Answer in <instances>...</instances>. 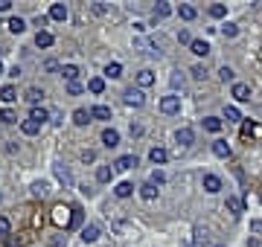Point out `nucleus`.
Segmentation results:
<instances>
[{"mask_svg": "<svg viewBox=\"0 0 262 247\" xmlns=\"http://www.w3.org/2000/svg\"><path fill=\"white\" fill-rule=\"evenodd\" d=\"M152 84H155V73L152 70H140L137 73V87L143 90V87H152Z\"/></svg>", "mask_w": 262, "mask_h": 247, "instance_id": "nucleus-21", "label": "nucleus"}, {"mask_svg": "<svg viewBox=\"0 0 262 247\" xmlns=\"http://www.w3.org/2000/svg\"><path fill=\"white\" fill-rule=\"evenodd\" d=\"M225 210H227L230 215H242V213H245V204H242V198H239V195H227Z\"/></svg>", "mask_w": 262, "mask_h": 247, "instance_id": "nucleus-7", "label": "nucleus"}, {"mask_svg": "<svg viewBox=\"0 0 262 247\" xmlns=\"http://www.w3.org/2000/svg\"><path fill=\"white\" fill-rule=\"evenodd\" d=\"M149 55H163V41L160 38H149Z\"/></svg>", "mask_w": 262, "mask_h": 247, "instance_id": "nucleus-35", "label": "nucleus"}, {"mask_svg": "<svg viewBox=\"0 0 262 247\" xmlns=\"http://www.w3.org/2000/svg\"><path fill=\"white\" fill-rule=\"evenodd\" d=\"M195 236H198V239H195L198 245H207V242H210V239H207V230H201V227H195Z\"/></svg>", "mask_w": 262, "mask_h": 247, "instance_id": "nucleus-49", "label": "nucleus"}, {"mask_svg": "<svg viewBox=\"0 0 262 247\" xmlns=\"http://www.w3.org/2000/svg\"><path fill=\"white\" fill-rule=\"evenodd\" d=\"M227 15V6L225 3H213L210 6V17H225Z\"/></svg>", "mask_w": 262, "mask_h": 247, "instance_id": "nucleus-38", "label": "nucleus"}, {"mask_svg": "<svg viewBox=\"0 0 262 247\" xmlns=\"http://www.w3.org/2000/svg\"><path fill=\"white\" fill-rule=\"evenodd\" d=\"M82 90H85V87H82L79 82H70V84H67V93H70V96H79Z\"/></svg>", "mask_w": 262, "mask_h": 247, "instance_id": "nucleus-46", "label": "nucleus"}, {"mask_svg": "<svg viewBox=\"0 0 262 247\" xmlns=\"http://www.w3.org/2000/svg\"><path fill=\"white\" fill-rule=\"evenodd\" d=\"M210 49H213V47H210L207 41H201V38H195V41H192V47H190V52H192V55H198V58H207V55H210Z\"/></svg>", "mask_w": 262, "mask_h": 247, "instance_id": "nucleus-9", "label": "nucleus"}, {"mask_svg": "<svg viewBox=\"0 0 262 247\" xmlns=\"http://www.w3.org/2000/svg\"><path fill=\"white\" fill-rule=\"evenodd\" d=\"M160 111L163 114H181V96H175V93H169V96H163L160 99Z\"/></svg>", "mask_w": 262, "mask_h": 247, "instance_id": "nucleus-3", "label": "nucleus"}, {"mask_svg": "<svg viewBox=\"0 0 262 247\" xmlns=\"http://www.w3.org/2000/svg\"><path fill=\"white\" fill-rule=\"evenodd\" d=\"M111 175H114V169H111V166H99V169H96V181H99V183H108V181H111Z\"/></svg>", "mask_w": 262, "mask_h": 247, "instance_id": "nucleus-36", "label": "nucleus"}, {"mask_svg": "<svg viewBox=\"0 0 262 247\" xmlns=\"http://www.w3.org/2000/svg\"><path fill=\"white\" fill-rule=\"evenodd\" d=\"M219 32H222V38H227V41H230V38H236V35H239V26H236V23H222V26H219Z\"/></svg>", "mask_w": 262, "mask_h": 247, "instance_id": "nucleus-30", "label": "nucleus"}, {"mask_svg": "<svg viewBox=\"0 0 262 247\" xmlns=\"http://www.w3.org/2000/svg\"><path fill=\"white\" fill-rule=\"evenodd\" d=\"M149 160H152L155 166H163V163L169 160V151H166V148H160V146H155V148L149 151Z\"/></svg>", "mask_w": 262, "mask_h": 247, "instance_id": "nucleus-13", "label": "nucleus"}, {"mask_svg": "<svg viewBox=\"0 0 262 247\" xmlns=\"http://www.w3.org/2000/svg\"><path fill=\"white\" fill-rule=\"evenodd\" d=\"M67 245V236H64V239H52V242H50V247H64Z\"/></svg>", "mask_w": 262, "mask_h": 247, "instance_id": "nucleus-52", "label": "nucleus"}, {"mask_svg": "<svg viewBox=\"0 0 262 247\" xmlns=\"http://www.w3.org/2000/svg\"><path fill=\"white\" fill-rule=\"evenodd\" d=\"M0 76H3V64H0Z\"/></svg>", "mask_w": 262, "mask_h": 247, "instance_id": "nucleus-56", "label": "nucleus"}, {"mask_svg": "<svg viewBox=\"0 0 262 247\" xmlns=\"http://www.w3.org/2000/svg\"><path fill=\"white\" fill-rule=\"evenodd\" d=\"M233 99H236V102H251V84L233 82Z\"/></svg>", "mask_w": 262, "mask_h": 247, "instance_id": "nucleus-6", "label": "nucleus"}, {"mask_svg": "<svg viewBox=\"0 0 262 247\" xmlns=\"http://www.w3.org/2000/svg\"><path fill=\"white\" fill-rule=\"evenodd\" d=\"M149 181H152V183H155V186H163V183H166V175H163V169H155V172H152V178H149Z\"/></svg>", "mask_w": 262, "mask_h": 247, "instance_id": "nucleus-41", "label": "nucleus"}, {"mask_svg": "<svg viewBox=\"0 0 262 247\" xmlns=\"http://www.w3.org/2000/svg\"><path fill=\"white\" fill-rule=\"evenodd\" d=\"M99 239V224H87V227H82V242L85 245H93Z\"/></svg>", "mask_w": 262, "mask_h": 247, "instance_id": "nucleus-14", "label": "nucleus"}, {"mask_svg": "<svg viewBox=\"0 0 262 247\" xmlns=\"http://www.w3.org/2000/svg\"><path fill=\"white\" fill-rule=\"evenodd\" d=\"M93 15H108V3H93Z\"/></svg>", "mask_w": 262, "mask_h": 247, "instance_id": "nucleus-47", "label": "nucleus"}, {"mask_svg": "<svg viewBox=\"0 0 262 247\" xmlns=\"http://www.w3.org/2000/svg\"><path fill=\"white\" fill-rule=\"evenodd\" d=\"M52 221L67 230L70 221H73V207H55V210H52Z\"/></svg>", "mask_w": 262, "mask_h": 247, "instance_id": "nucleus-2", "label": "nucleus"}, {"mask_svg": "<svg viewBox=\"0 0 262 247\" xmlns=\"http://www.w3.org/2000/svg\"><path fill=\"white\" fill-rule=\"evenodd\" d=\"M190 73H192V79H195V82H204V79H207V67H204V64H195Z\"/></svg>", "mask_w": 262, "mask_h": 247, "instance_id": "nucleus-39", "label": "nucleus"}, {"mask_svg": "<svg viewBox=\"0 0 262 247\" xmlns=\"http://www.w3.org/2000/svg\"><path fill=\"white\" fill-rule=\"evenodd\" d=\"M251 233H257V236L262 233V218H254V221H251Z\"/></svg>", "mask_w": 262, "mask_h": 247, "instance_id": "nucleus-50", "label": "nucleus"}, {"mask_svg": "<svg viewBox=\"0 0 262 247\" xmlns=\"http://www.w3.org/2000/svg\"><path fill=\"white\" fill-rule=\"evenodd\" d=\"M169 82H172V87H175V90H178V87L184 90V76H181V73H172V79H169Z\"/></svg>", "mask_w": 262, "mask_h": 247, "instance_id": "nucleus-45", "label": "nucleus"}, {"mask_svg": "<svg viewBox=\"0 0 262 247\" xmlns=\"http://www.w3.org/2000/svg\"><path fill=\"white\" fill-rule=\"evenodd\" d=\"M79 73H82V70H79L76 64H64V67H61V76L67 79V84H70V82H76V79H79Z\"/></svg>", "mask_w": 262, "mask_h": 247, "instance_id": "nucleus-27", "label": "nucleus"}, {"mask_svg": "<svg viewBox=\"0 0 262 247\" xmlns=\"http://www.w3.org/2000/svg\"><path fill=\"white\" fill-rule=\"evenodd\" d=\"M12 9V0H0V12H9Z\"/></svg>", "mask_w": 262, "mask_h": 247, "instance_id": "nucleus-54", "label": "nucleus"}, {"mask_svg": "<svg viewBox=\"0 0 262 247\" xmlns=\"http://www.w3.org/2000/svg\"><path fill=\"white\" fill-rule=\"evenodd\" d=\"M219 79H222V82H233V79H236V73H233V70H230V67L225 64V67L219 70Z\"/></svg>", "mask_w": 262, "mask_h": 247, "instance_id": "nucleus-42", "label": "nucleus"}, {"mask_svg": "<svg viewBox=\"0 0 262 247\" xmlns=\"http://www.w3.org/2000/svg\"><path fill=\"white\" fill-rule=\"evenodd\" d=\"M201 186H204L207 195H216V192H222V178L213 175V172H207V175L201 178Z\"/></svg>", "mask_w": 262, "mask_h": 247, "instance_id": "nucleus-4", "label": "nucleus"}, {"mask_svg": "<svg viewBox=\"0 0 262 247\" xmlns=\"http://www.w3.org/2000/svg\"><path fill=\"white\" fill-rule=\"evenodd\" d=\"M134 166H137V157H134V154H122V157H117V163H114L117 172H128V169H134Z\"/></svg>", "mask_w": 262, "mask_h": 247, "instance_id": "nucleus-10", "label": "nucleus"}, {"mask_svg": "<svg viewBox=\"0 0 262 247\" xmlns=\"http://www.w3.org/2000/svg\"><path fill=\"white\" fill-rule=\"evenodd\" d=\"M79 224H82V210L73 207V221H70V227H79Z\"/></svg>", "mask_w": 262, "mask_h": 247, "instance_id": "nucleus-48", "label": "nucleus"}, {"mask_svg": "<svg viewBox=\"0 0 262 247\" xmlns=\"http://www.w3.org/2000/svg\"><path fill=\"white\" fill-rule=\"evenodd\" d=\"M0 119H3L6 125H12V122H17V111H12V108H3V111H0Z\"/></svg>", "mask_w": 262, "mask_h": 247, "instance_id": "nucleus-37", "label": "nucleus"}, {"mask_svg": "<svg viewBox=\"0 0 262 247\" xmlns=\"http://www.w3.org/2000/svg\"><path fill=\"white\" fill-rule=\"evenodd\" d=\"M87 90L99 96V93L105 90V79H102V76H93V79H87Z\"/></svg>", "mask_w": 262, "mask_h": 247, "instance_id": "nucleus-28", "label": "nucleus"}, {"mask_svg": "<svg viewBox=\"0 0 262 247\" xmlns=\"http://www.w3.org/2000/svg\"><path fill=\"white\" fill-rule=\"evenodd\" d=\"M9 32H15V35H20V32H26V20L23 17H9Z\"/></svg>", "mask_w": 262, "mask_h": 247, "instance_id": "nucleus-26", "label": "nucleus"}, {"mask_svg": "<svg viewBox=\"0 0 262 247\" xmlns=\"http://www.w3.org/2000/svg\"><path fill=\"white\" fill-rule=\"evenodd\" d=\"M15 99H17V87H15V84H3V87H0V102L9 105V102H15Z\"/></svg>", "mask_w": 262, "mask_h": 247, "instance_id": "nucleus-19", "label": "nucleus"}, {"mask_svg": "<svg viewBox=\"0 0 262 247\" xmlns=\"http://www.w3.org/2000/svg\"><path fill=\"white\" fill-rule=\"evenodd\" d=\"M50 119H52V122L58 125V122H61V114H58V111H50Z\"/></svg>", "mask_w": 262, "mask_h": 247, "instance_id": "nucleus-53", "label": "nucleus"}, {"mask_svg": "<svg viewBox=\"0 0 262 247\" xmlns=\"http://www.w3.org/2000/svg\"><path fill=\"white\" fill-rule=\"evenodd\" d=\"M90 119H93V114H90L87 108H79V111H73V122H76V125H87Z\"/></svg>", "mask_w": 262, "mask_h": 247, "instance_id": "nucleus-24", "label": "nucleus"}, {"mask_svg": "<svg viewBox=\"0 0 262 247\" xmlns=\"http://www.w3.org/2000/svg\"><path fill=\"white\" fill-rule=\"evenodd\" d=\"M20 131H23L26 137H35V134L41 131V125H38V122H32V119H23V122H20Z\"/></svg>", "mask_w": 262, "mask_h": 247, "instance_id": "nucleus-33", "label": "nucleus"}, {"mask_svg": "<svg viewBox=\"0 0 262 247\" xmlns=\"http://www.w3.org/2000/svg\"><path fill=\"white\" fill-rule=\"evenodd\" d=\"M44 70H47V73H55V70H58V61H44Z\"/></svg>", "mask_w": 262, "mask_h": 247, "instance_id": "nucleus-51", "label": "nucleus"}, {"mask_svg": "<svg viewBox=\"0 0 262 247\" xmlns=\"http://www.w3.org/2000/svg\"><path fill=\"white\" fill-rule=\"evenodd\" d=\"M55 178H58L64 186H73V175H70V169H67L64 163H55Z\"/></svg>", "mask_w": 262, "mask_h": 247, "instance_id": "nucleus-17", "label": "nucleus"}, {"mask_svg": "<svg viewBox=\"0 0 262 247\" xmlns=\"http://www.w3.org/2000/svg\"><path fill=\"white\" fill-rule=\"evenodd\" d=\"M9 230H12V224H9V218H6V215H0V236L6 239V236H9Z\"/></svg>", "mask_w": 262, "mask_h": 247, "instance_id": "nucleus-44", "label": "nucleus"}, {"mask_svg": "<svg viewBox=\"0 0 262 247\" xmlns=\"http://www.w3.org/2000/svg\"><path fill=\"white\" fill-rule=\"evenodd\" d=\"M29 119H32V122H38V125H44V122L50 119V111H47L44 105H35V108L29 111Z\"/></svg>", "mask_w": 262, "mask_h": 247, "instance_id": "nucleus-12", "label": "nucleus"}, {"mask_svg": "<svg viewBox=\"0 0 262 247\" xmlns=\"http://www.w3.org/2000/svg\"><path fill=\"white\" fill-rule=\"evenodd\" d=\"M9 247H20V242H9Z\"/></svg>", "mask_w": 262, "mask_h": 247, "instance_id": "nucleus-55", "label": "nucleus"}, {"mask_svg": "<svg viewBox=\"0 0 262 247\" xmlns=\"http://www.w3.org/2000/svg\"><path fill=\"white\" fill-rule=\"evenodd\" d=\"M120 76H122V64L120 61H111L105 67V79H120Z\"/></svg>", "mask_w": 262, "mask_h": 247, "instance_id": "nucleus-31", "label": "nucleus"}, {"mask_svg": "<svg viewBox=\"0 0 262 247\" xmlns=\"http://www.w3.org/2000/svg\"><path fill=\"white\" fill-rule=\"evenodd\" d=\"M50 17L58 20V23H64V20H67V6H64V3H52V6H50Z\"/></svg>", "mask_w": 262, "mask_h": 247, "instance_id": "nucleus-15", "label": "nucleus"}, {"mask_svg": "<svg viewBox=\"0 0 262 247\" xmlns=\"http://www.w3.org/2000/svg\"><path fill=\"white\" fill-rule=\"evenodd\" d=\"M137 189H140V198H143V201H155V198H157V186H155L152 181H146V183L137 186Z\"/></svg>", "mask_w": 262, "mask_h": 247, "instance_id": "nucleus-18", "label": "nucleus"}, {"mask_svg": "<svg viewBox=\"0 0 262 247\" xmlns=\"http://www.w3.org/2000/svg\"><path fill=\"white\" fill-rule=\"evenodd\" d=\"M47 192H50V186H47L44 181H35V183H32V195H38V198H44Z\"/></svg>", "mask_w": 262, "mask_h": 247, "instance_id": "nucleus-40", "label": "nucleus"}, {"mask_svg": "<svg viewBox=\"0 0 262 247\" xmlns=\"http://www.w3.org/2000/svg\"><path fill=\"white\" fill-rule=\"evenodd\" d=\"M225 119H227V122H239V119H242L239 108H236V105H225Z\"/></svg>", "mask_w": 262, "mask_h": 247, "instance_id": "nucleus-34", "label": "nucleus"}, {"mask_svg": "<svg viewBox=\"0 0 262 247\" xmlns=\"http://www.w3.org/2000/svg\"><path fill=\"white\" fill-rule=\"evenodd\" d=\"M90 114H93V119H111V108L108 105H93Z\"/></svg>", "mask_w": 262, "mask_h": 247, "instance_id": "nucleus-32", "label": "nucleus"}, {"mask_svg": "<svg viewBox=\"0 0 262 247\" xmlns=\"http://www.w3.org/2000/svg\"><path fill=\"white\" fill-rule=\"evenodd\" d=\"M213 154L222 157V160H227V157H230V146H227V140H216V143H213Z\"/></svg>", "mask_w": 262, "mask_h": 247, "instance_id": "nucleus-22", "label": "nucleus"}, {"mask_svg": "<svg viewBox=\"0 0 262 247\" xmlns=\"http://www.w3.org/2000/svg\"><path fill=\"white\" fill-rule=\"evenodd\" d=\"M0 201H3V195H0Z\"/></svg>", "mask_w": 262, "mask_h": 247, "instance_id": "nucleus-57", "label": "nucleus"}, {"mask_svg": "<svg viewBox=\"0 0 262 247\" xmlns=\"http://www.w3.org/2000/svg\"><path fill=\"white\" fill-rule=\"evenodd\" d=\"M204 131L219 134V131H222V119H219V116H204Z\"/></svg>", "mask_w": 262, "mask_h": 247, "instance_id": "nucleus-29", "label": "nucleus"}, {"mask_svg": "<svg viewBox=\"0 0 262 247\" xmlns=\"http://www.w3.org/2000/svg\"><path fill=\"white\" fill-rule=\"evenodd\" d=\"M52 32H47V29H38L35 32V47H41V49H47V47H52Z\"/></svg>", "mask_w": 262, "mask_h": 247, "instance_id": "nucleus-11", "label": "nucleus"}, {"mask_svg": "<svg viewBox=\"0 0 262 247\" xmlns=\"http://www.w3.org/2000/svg\"><path fill=\"white\" fill-rule=\"evenodd\" d=\"M152 15H155V20H163V17L172 15V6H169V3H157V6L152 9Z\"/></svg>", "mask_w": 262, "mask_h": 247, "instance_id": "nucleus-25", "label": "nucleus"}, {"mask_svg": "<svg viewBox=\"0 0 262 247\" xmlns=\"http://www.w3.org/2000/svg\"><path fill=\"white\" fill-rule=\"evenodd\" d=\"M178 15H181V20H195V17H198V9L190 6V3H181V6H178Z\"/></svg>", "mask_w": 262, "mask_h": 247, "instance_id": "nucleus-20", "label": "nucleus"}, {"mask_svg": "<svg viewBox=\"0 0 262 247\" xmlns=\"http://www.w3.org/2000/svg\"><path fill=\"white\" fill-rule=\"evenodd\" d=\"M178 41H181V44H187V47H192V41H195V38H192L187 29H181V32H178Z\"/></svg>", "mask_w": 262, "mask_h": 247, "instance_id": "nucleus-43", "label": "nucleus"}, {"mask_svg": "<svg viewBox=\"0 0 262 247\" xmlns=\"http://www.w3.org/2000/svg\"><path fill=\"white\" fill-rule=\"evenodd\" d=\"M122 102H125V105H131V108H143V105H146V93H143L140 87H134V84H131V87H125V90H122Z\"/></svg>", "mask_w": 262, "mask_h": 247, "instance_id": "nucleus-1", "label": "nucleus"}, {"mask_svg": "<svg viewBox=\"0 0 262 247\" xmlns=\"http://www.w3.org/2000/svg\"><path fill=\"white\" fill-rule=\"evenodd\" d=\"M114 195H117V198H131V195H134V183H128V181L117 183V186H114Z\"/></svg>", "mask_w": 262, "mask_h": 247, "instance_id": "nucleus-23", "label": "nucleus"}, {"mask_svg": "<svg viewBox=\"0 0 262 247\" xmlns=\"http://www.w3.org/2000/svg\"><path fill=\"white\" fill-rule=\"evenodd\" d=\"M175 140H178L184 148H190V146L195 143V131H192L190 125H184V128H178V131H175Z\"/></svg>", "mask_w": 262, "mask_h": 247, "instance_id": "nucleus-5", "label": "nucleus"}, {"mask_svg": "<svg viewBox=\"0 0 262 247\" xmlns=\"http://www.w3.org/2000/svg\"><path fill=\"white\" fill-rule=\"evenodd\" d=\"M102 146L105 148H117L120 146V131L117 128H105L102 131Z\"/></svg>", "mask_w": 262, "mask_h": 247, "instance_id": "nucleus-8", "label": "nucleus"}, {"mask_svg": "<svg viewBox=\"0 0 262 247\" xmlns=\"http://www.w3.org/2000/svg\"><path fill=\"white\" fill-rule=\"evenodd\" d=\"M23 99H26V102H29V105H32V108H35V105H38V102H41V99H44V90H41V87H35V84H32V87H26V93H23Z\"/></svg>", "mask_w": 262, "mask_h": 247, "instance_id": "nucleus-16", "label": "nucleus"}]
</instances>
